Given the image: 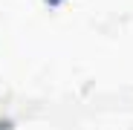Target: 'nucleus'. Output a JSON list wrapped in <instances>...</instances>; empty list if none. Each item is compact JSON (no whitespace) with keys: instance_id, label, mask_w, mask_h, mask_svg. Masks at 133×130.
<instances>
[{"instance_id":"nucleus-1","label":"nucleus","mask_w":133,"mask_h":130,"mask_svg":"<svg viewBox=\"0 0 133 130\" xmlns=\"http://www.w3.org/2000/svg\"><path fill=\"white\" fill-rule=\"evenodd\" d=\"M0 130H15V121L9 116H0Z\"/></svg>"},{"instance_id":"nucleus-2","label":"nucleus","mask_w":133,"mask_h":130,"mask_svg":"<svg viewBox=\"0 0 133 130\" xmlns=\"http://www.w3.org/2000/svg\"><path fill=\"white\" fill-rule=\"evenodd\" d=\"M43 3H46V9H61L66 0H43Z\"/></svg>"}]
</instances>
